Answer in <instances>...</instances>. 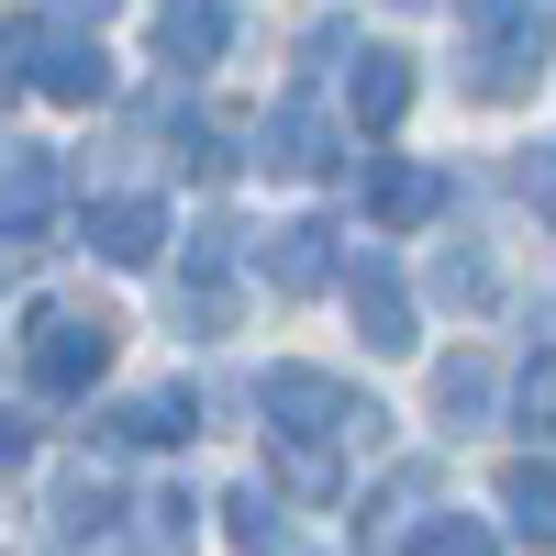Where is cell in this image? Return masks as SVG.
Instances as JSON below:
<instances>
[{
  "label": "cell",
  "instance_id": "6da1fadb",
  "mask_svg": "<svg viewBox=\"0 0 556 556\" xmlns=\"http://www.w3.org/2000/svg\"><path fill=\"white\" fill-rule=\"evenodd\" d=\"M101 367H112V323L101 312H34V379L45 390H89V379H101Z\"/></svg>",
  "mask_w": 556,
  "mask_h": 556
},
{
  "label": "cell",
  "instance_id": "7a4b0ae2",
  "mask_svg": "<svg viewBox=\"0 0 556 556\" xmlns=\"http://www.w3.org/2000/svg\"><path fill=\"white\" fill-rule=\"evenodd\" d=\"M89 245H101L112 267H146L167 245V212L156 201H101V212H89Z\"/></svg>",
  "mask_w": 556,
  "mask_h": 556
},
{
  "label": "cell",
  "instance_id": "3957f363",
  "mask_svg": "<svg viewBox=\"0 0 556 556\" xmlns=\"http://www.w3.org/2000/svg\"><path fill=\"white\" fill-rule=\"evenodd\" d=\"M356 323H367V345H379V356H401V345H412V301H401L390 256H356Z\"/></svg>",
  "mask_w": 556,
  "mask_h": 556
},
{
  "label": "cell",
  "instance_id": "277c9868",
  "mask_svg": "<svg viewBox=\"0 0 556 556\" xmlns=\"http://www.w3.org/2000/svg\"><path fill=\"white\" fill-rule=\"evenodd\" d=\"M223 34H235V12H223V0H167V23H156L167 67H212V56H223Z\"/></svg>",
  "mask_w": 556,
  "mask_h": 556
},
{
  "label": "cell",
  "instance_id": "5b68a950",
  "mask_svg": "<svg viewBox=\"0 0 556 556\" xmlns=\"http://www.w3.org/2000/svg\"><path fill=\"white\" fill-rule=\"evenodd\" d=\"M112 434H134V445H190V434H201V390H146V401H123Z\"/></svg>",
  "mask_w": 556,
  "mask_h": 556
},
{
  "label": "cell",
  "instance_id": "8992f818",
  "mask_svg": "<svg viewBox=\"0 0 556 556\" xmlns=\"http://www.w3.org/2000/svg\"><path fill=\"white\" fill-rule=\"evenodd\" d=\"M434 201H445V178H434V167H401V156L367 167V212H379V223H424Z\"/></svg>",
  "mask_w": 556,
  "mask_h": 556
},
{
  "label": "cell",
  "instance_id": "52a82bcc",
  "mask_svg": "<svg viewBox=\"0 0 556 556\" xmlns=\"http://www.w3.org/2000/svg\"><path fill=\"white\" fill-rule=\"evenodd\" d=\"M256 156H267V167H290V178H312V167H334V134H323V112L290 101V112L256 134Z\"/></svg>",
  "mask_w": 556,
  "mask_h": 556
},
{
  "label": "cell",
  "instance_id": "ba28073f",
  "mask_svg": "<svg viewBox=\"0 0 556 556\" xmlns=\"http://www.w3.org/2000/svg\"><path fill=\"white\" fill-rule=\"evenodd\" d=\"M401 112H412V56H390V45H379V56H356V123L390 134Z\"/></svg>",
  "mask_w": 556,
  "mask_h": 556
},
{
  "label": "cell",
  "instance_id": "9c48e42d",
  "mask_svg": "<svg viewBox=\"0 0 556 556\" xmlns=\"http://www.w3.org/2000/svg\"><path fill=\"white\" fill-rule=\"evenodd\" d=\"M267 278H278V290H323V278H334V235H323V223L267 235Z\"/></svg>",
  "mask_w": 556,
  "mask_h": 556
},
{
  "label": "cell",
  "instance_id": "30bf717a",
  "mask_svg": "<svg viewBox=\"0 0 556 556\" xmlns=\"http://www.w3.org/2000/svg\"><path fill=\"white\" fill-rule=\"evenodd\" d=\"M34 89H56V101H101V89H112V56H101V45H45Z\"/></svg>",
  "mask_w": 556,
  "mask_h": 556
},
{
  "label": "cell",
  "instance_id": "8fae6325",
  "mask_svg": "<svg viewBox=\"0 0 556 556\" xmlns=\"http://www.w3.org/2000/svg\"><path fill=\"white\" fill-rule=\"evenodd\" d=\"M112 523H123L112 479H67V490H56V534H112Z\"/></svg>",
  "mask_w": 556,
  "mask_h": 556
},
{
  "label": "cell",
  "instance_id": "7c38bea8",
  "mask_svg": "<svg viewBox=\"0 0 556 556\" xmlns=\"http://www.w3.org/2000/svg\"><path fill=\"white\" fill-rule=\"evenodd\" d=\"M223 513H235V545H245V556H278V545H290V523H278V501H267V490H235Z\"/></svg>",
  "mask_w": 556,
  "mask_h": 556
},
{
  "label": "cell",
  "instance_id": "4fadbf2b",
  "mask_svg": "<svg viewBox=\"0 0 556 556\" xmlns=\"http://www.w3.org/2000/svg\"><path fill=\"white\" fill-rule=\"evenodd\" d=\"M434 412H456V424H479V412H490V367H479V356L434 367Z\"/></svg>",
  "mask_w": 556,
  "mask_h": 556
},
{
  "label": "cell",
  "instance_id": "5bb4252c",
  "mask_svg": "<svg viewBox=\"0 0 556 556\" xmlns=\"http://www.w3.org/2000/svg\"><path fill=\"white\" fill-rule=\"evenodd\" d=\"M501 513H513L534 545H545V456H534V468H513V479H501Z\"/></svg>",
  "mask_w": 556,
  "mask_h": 556
},
{
  "label": "cell",
  "instance_id": "9a60e30c",
  "mask_svg": "<svg viewBox=\"0 0 556 556\" xmlns=\"http://www.w3.org/2000/svg\"><path fill=\"white\" fill-rule=\"evenodd\" d=\"M434 301L479 312V301H490V267H479V256H434Z\"/></svg>",
  "mask_w": 556,
  "mask_h": 556
},
{
  "label": "cell",
  "instance_id": "2e32d148",
  "mask_svg": "<svg viewBox=\"0 0 556 556\" xmlns=\"http://www.w3.org/2000/svg\"><path fill=\"white\" fill-rule=\"evenodd\" d=\"M412 556H490V534H479L468 513H445V523H424V534H412Z\"/></svg>",
  "mask_w": 556,
  "mask_h": 556
},
{
  "label": "cell",
  "instance_id": "e0dca14e",
  "mask_svg": "<svg viewBox=\"0 0 556 556\" xmlns=\"http://www.w3.org/2000/svg\"><path fill=\"white\" fill-rule=\"evenodd\" d=\"M23 445H34V434H23V412H0V468H23Z\"/></svg>",
  "mask_w": 556,
  "mask_h": 556
},
{
  "label": "cell",
  "instance_id": "ac0fdd59",
  "mask_svg": "<svg viewBox=\"0 0 556 556\" xmlns=\"http://www.w3.org/2000/svg\"><path fill=\"white\" fill-rule=\"evenodd\" d=\"M56 12H78V23H101V12H112V0H56Z\"/></svg>",
  "mask_w": 556,
  "mask_h": 556
}]
</instances>
